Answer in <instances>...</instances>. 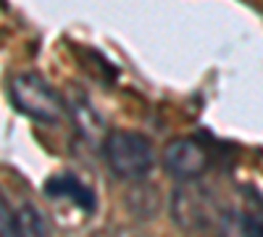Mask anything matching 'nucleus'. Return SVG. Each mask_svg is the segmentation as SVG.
Returning a JSON list of instances; mask_svg holds the SVG:
<instances>
[{
    "label": "nucleus",
    "instance_id": "f257e3e1",
    "mask_svg": "<svg viewBox=\"0 0 263 237\" xmlns=\"http://www.w3.org/2000/svg\"><path fill=\"white\" fill-rule=\"evenodd\" d=\"M100 153L108 171L114 177L129 179V182L142 179L156 163V153H153L150 140L137 132H126V129L108 132V137L100 145Z\"/></svg>",
    "mask_w": 263,
    "mask_h": 237
},
{
    "label": "nucleus",
    "instance_id": "f03ea898",
    "mask_svg": "<svg viewBox=\"0 0 263 237\" xmlns=\"http://www.w3.org/2000/svg\"><path fill=\"white\" fill-rule=\"evenodd\" d=\"M13 105L29 119L42 124H58L66 114L63 98L40 74H18L11 82Z\"/></svg>",
    "mask_w": 263,
    "mask_h": 237
},
{
    "label": "nucleus",
    "instance_id": "7ed1b4c3",
    "mask_svg": "<svg viewBox=\"0 0 263 237\" xmlns=\"http://www.w3.org/2000/svg\"><path fill=\"white\" fill-rule=\"evenodd\" d=\"M171 216L177 227L187 232H200L218 224L221 208L200 182H182L171 195Z\"/></svg>",
    "mask_w": 263,
    "mask_h": 237
},
{
    "label": "nucleus",
    "instance_id": "20e7f679",
    "mask_svg": "<svg viewBox=\"0 0 263 237\" xmlns=\"http://www.w3.org/2000/svg\"><path fill=\"white\" fill-rule=\"evenodd\" d=\"M211 166L208 148L195 137H179L171 140L163 150V169L177 182H195L205 174Z\"/></svg>",
    "mask_w": 263,
    "mask_h": 237
},
{
    "label": "nucleus",
    "instance_id": "39448f33",
    "mask_svg": "<svg viewBox=\"0 0 263 237\" xmlns=\"http://www.w3.org/2000/svg\"><path fill=\"white\" fill-rule=\"evenodd\" d=\"M45 195L55 198V200H66V203H71V206H77L82 211H95V206H98L95 192L84 182H79L77 177H71V174L50 177L48 185H45Z\"/></svg>",
    "mask_w": 263,
    "mask_h": 237
},
{
    "label": "nucleus",
    "instance_id": "423d86ee",
    "mask_svg": "<svg viewBox=\"0 0 263 237\" xmlns=\"http://www.w3.org/2000/svg\"><path fill=\"white\" fill-rule=\"evenodd\" d=\"M66 111L71 114V124L77 126V132L92 145H103V140L108 137V126L103 121V116L90 105V100H84L82 95L69 100V105H66Z\"/></svg>",
    "mask_w": 263,
    "mask_h": 237
},
{
    "label": "nucleus",
    "instance_id": "0eeeda50",
    "mask_svg": "<svg viewBox=\"0 0 263 237\" xmlns=\"http://www.w3.org/2000/svg\"><path fill=\"white\" fill-rule=\"evenodd\" d=\"M216 227L218 237H263V219L250 211H224Z\"/></svg>",
    "mask_w": 263,
    "mask_h": 237
},
{
    "label": "nucleus",
    "instance_id": "6e6552de",
    "mask_svg": "<svg viewBox=\"0 0 263 237\" xmlns=\"http://www.w3.org/2000/svg\"><path fill=\"white\" fill-rule=\"evenodd\" d=\"M11 237H50V224L37 206L21 203L13 211V229Z\"/></svg>",
    "mask_w": 263,
    "mask_h": 237
},
{
    "label": "nucleus",
    "instance_id": "1a4fd4ad",
    "mask_svg": "<svg viewBox=\"0 0 263 237\" xmlns=\"http://www.w3.org/2000/svg\"><path fill=\"white\" fill-rule=\"evenodd\" d=\"M11 229H13V211L8 208L6 195L0 192V237H11Z\"/></svg>",
    "mask_w": 263,
    "mask_h": 237
}]
</instances>
